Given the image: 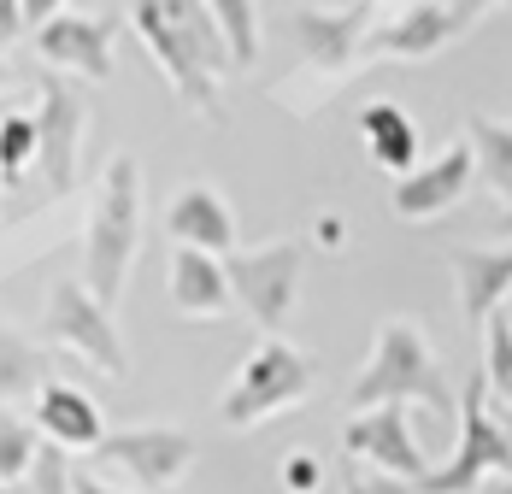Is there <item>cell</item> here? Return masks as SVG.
<instances>
[{
  "label": "cell",
  "mask_w": 512,
  "mask_h": 494,
  "mask_svg": "<svg viewBox=\"0 0 512 494\" xmlns=\"http://www.w3.org/2000/svg\"><path fill=\"white\" fill-rule=\"evenodd\" d=\"M142 247V165L130 153H112L101 171V189L89 200V224H83V283L118 306L130 265Z\"/></svg>",
  "instance_id": "cell-1"
},
{
  "label": "cell",
  "mask_w": 512,
  "mask_h": 494,
  "mask_svg": "<svg viewBox=\"0 0 512 494\" xmlns=\"http://www.w3.org/2000/svg\"><path fill=\"white\" fill-rule=\"evenodd\" d=\"M383 400H424L436 412H454L460 406L454 389H448V371H442L436 347H430V336L412 318H389L377 330V342H371L365 365H359L354 389H348V406L354 412L383 406Z\"/></svg>",
  "instance_id": "cell-2"
},
{
  "label": "cell",
  "mask_w": 512,
  "mask_h": 494,
  "mask_svg": "<svg viewBox=\"0 0 512 494\" xmlns=\"http://www.w3.org/2000/svg\"><path fill=\"white\" fill-rule=\"evenodd\" d=\"M312 377H318L312 359L289 342L283 330H277V336H259V347L242 359V371H236V383L218 400V418H224L230 430H254L265 418L301 406V400L312 395Z\"/></svg>",
  "instance_id": "cell-3"
},
{
  "label": "cell",
  "mask_w": 512,
  "mask_h": 494,
  "mask_svg": "<svg viewBox=\"0 0 512 494\" xmlns=\"http://www.w3.org/2000/svg\"><path fill=\"white\" fill-rule=\"evenodd\" d=\"M454 418H460V442L448 453V465H436L424 483H412V494H477L489 477H507L512 471V436L495 424V412H489L483 365L465 377V395L454 406Z\"/></svg>",
  "instance_id": "cell-4"
},
{
  "label": "cell",
  "mask_w": 512,
  "mask_h": 494,
  "mask_svg": "<svg viewBox=\"0 0 512 494\" xmlns=\"http://www.w3.org/2000/svg\"><path fill=\"white\" fill-rule=\"evenodd\" d=\"M236 306L254 318L265 336H277L301 300V277H307V247L301 242H265V247H230L224 253Z\"/></svg>",
  "instance_id": "cell-5"
},
{
  "label": "cell",
  "mask_w": 512,
  "mask_h": 494,
  "mask_svg": "<svg viewBox=\"0 0 512 494\" xmlns=\"http://www.w3.org/2000/svg\"><path fill=\"white\" fill-rule=\"evenodd\" d=\"M42 336L65 353H77L83 365L106 371L112 383L130 377V359H124V342H118V324H112V306H106L83 277H65L53 283L48 312H42Z\"/></svg>",
  "instance_id": "cell-6"
},
{
  "label": "cell",
  "mask_w": 512,
  "mask_h": 494,
  "mask_svg": "<svg viewBox=\"0 0 512 494\" xmlns=\"http://www.w3.org/2000/svg\"><path fill=\"white\" fill-rule=\"evenodd\" d=\"M95 465L106 471H124L142 494H171L183 483V471L195 465V436L183 430H106L101 447H95Z\"/></svg>",
  "instance_id": "cell-7"
},
{
  "label": "cell",
  "mask_w": 512,
  "mask_h": 494,
  "mask_svg": "<svg viewBox=\"0 0 512 494\" xmlns=\"http://www.w3.org/2000/svg\"><path fill=\"white\" fill-rule=\"evenodd\" d=\"M130 24H136L142 48L159 59V71H165L171 95L183 100L189 112H201V118H224V95H218V83H224V77H218L201 53L189 48L171 24H165V12H159L154 0H130Z\"/></svg>",
  "instance_id": "cell-8"
},
{
  "label": "cell",
  "mask_w": 512,
  "mask_h": 494,
  "mask_svg": "<svg viewBox=\"0 0 512 494\" xmlns=\"http://www.w3.org/2000/svg\"><path fill=\"white\" fill-rule=\"evenodd\" d=\"M83 130H89V106L65 77H36V136H42V177L53 195L77 189V153H83Z\"/></svg>",
  "instance_id": "cell-9"
},
{
  "label": "cell",
  "mask_w": 512,
  "mask_h": 494,
  "mask_svg": "<svg viewBox=\"0 0 512 494\" xmlns=\"http://www.w3.org/2000/svg\"><path fill=\"white\" fill-rule=\"evenodd\" d=\"M295 48L318 77H342L354 59H365V36H371V0L354 6H295L289 12Z\"/></svg>",
  "instance_id": "cell-10"
},
{
  "label": "cell",
  "mask_w": 512,
  "mask_h": 494,
  "mask_svg": "<svg viewBox=\"0 0 512 494\" xmlns=\"http://www.w3.org/2000/svg\"><path fill=\"white\" fill-rule=\"evenodd\" d=\"M342 447H348L354 459H365V465L401 477V483H424V477H430V459H424V447L412 436L407 400H383V406L354 412L348 430H342Z\"/></svg>",
  "instance_id": "cell-11"
},
{
  "label": "cell",
  "mask_w": 512,
  "mask_h": 494,
  "mask_svg": "<svg viewBox=\"0 0 512 494\" xmlns=\"http://www.w3.org/2000/svg\"><path fill=\"white\" fill-rule=\"evenodd\" d=\"M471 177H477V148H471V142H448L430 165H412L407 177H395L389 206H395V218H407V224L442 218V212H454L465 200Z\"/></svg>",
  "instance_id": "cell-12"
},
{
  "label": "cell",
  "mask_w": 512,
  "mask_h": 494,
  "mask_svg": "<svg viewBox=\"0 0 512 494\" xmlns=\"http://www.w3.org/2000/svg\"><path fill=\"white\" fill-rule=\"evenodd\" d=\"M36 36V59L53 71H77L89 83L112 77V42H118V24L112 18H83V12H53L48 24L30 30Z\"/></svg>",
  "instance_id": "cell-13"
},
{
  "label": "cell",
  "mask_w": 512,
  "mask_h": 494,
  "mask_svg": "<svg viewBox=\"0 0 512 494\" xmlns=\"http://www.w3.org/2000/svg\"><path fill=\"white\" fill-rule=\"evenodd\" d=\"M460 36H465V24L454 18L448 0H412L395 24H383V30L371 24L365 59H430V53L454 48Z\"/></svg>",
  "instance_id": "cell-14"
},
{
  "label": "cell",
  "mask_w": 512,
  "mask_h": 494,
  "mask_svg": "<svg viewBox=\"0 0 512 494\" xmlns=\"http://www.w3.org/2000/svg\"><path fill=\"white\" fill-rule=\"evenodd\" d=\"M165 289H171V306L183 318H230V271H224V253H206V247H183L171 253V271H165Z\"/></svg>",
  "instance_id": "cell-15"
},
{
  "label": "cell",
  "mask_w": 512,
  "mask_h": 494,
  "mask_svg": "<svg viewBox=\"0 0 512 494\" xmlns=\"http://www.w3.org/2000/svg\"><path fill=\"white\" fill-rule=\"evenodd\" d=\"M30 418H36V430H42L48 442H59L65 453H95L101 436H106L95 395H83V389H71V383H59V377H48V383L36 389Z\"/></svg>",
  "instance_id": "cell-16"
},
{
  "label": "cell",
  "mask_w": 512,
  "mask_h": 494,
  "mask_svg": "<svg viewBox=\"0 0 512 494\" xmlns=\"http://www.w3.org/2000/svg\"><path fill=\"white\" fill-rule=\"evenodd\" d=\"M165 236L183 247H206V253H230L236 247V212L230 200L206 183H189L177 189L171 206H165Z\"/></svg>",
  "instance_id": "cell-17"
},
{
  "label": "cell",
  "mask_w": 512,
  "mask_h": 494,
  "mask_svg": "<svg viewBox=\"0 0 512 494\" xmlns=\"http://www.w3.org/2000/svg\"><path fill=\"white\" fill-rule=\"evenodd\" d=\"M454 283H460V312L471 330H483L501 300H512V242L507 247H460L454 253Z\"/></svg>",
  "instance_id": "cell-18"
},
{
  "label": "cell",
  "mask_w": 512,
  "mask_h": 494,
  "mask_svg": "<svg viewBox=\"0 0 512 494\" xmlns=\"http://www.w3.org/2000/svg\"><path fill=\"white\" fill-rule=\"evenodd\" d=\"M359 136H365L371 159L383 171H395V177H407L418 165V124L407 118V106H395V100H371L359 112Z\"/></svg>",
  "instance_id": "cell-19"
},
{
  "label": "cell",
  "mask_w": 512,
  "mask_h": 494,
  "mask_svg": "<svg viewBox=\"0 0 512 494\" xmlns=\"http://www.w3.org/2000/svg\"><path fill=\"white\" fill-rule=\"evenodd\" d=\"M154 6L165 12V24H171V30H177L195 53H201L218 77L236 65V59H230V42H224V30H218V18H212V6H206V0H154Z\"/></svg>",
  "instance_id": "cell-20"
},
{
  "label": "cell",
  "mask_w": 512,
  "mask_h": 494,
  "mask_svg": "<svg viewBox=\"0 0 512 494\" xmlns=\"http://www.w3.org/2000/svg\"><path fill=\"white\" fill-rule=\"evenodd\" d=\"M42 383H48V353L36 342H24L12 324H0V406L36 400Z\"/></svg>",
  "instance_id": "cell-21"
},
{
  "label": "cell",
  "mask_w": 512,
  "mask_h": 494,
  "mask_svg": "<svg viewBox=\"0 0 512 494\" xmlns=\"http://www.w3.org/2000/svg\"><path fill=\"white\" fill-rule=\"evenodd\" d=\"M471 148H477L483 183L512 206V124H501V118H471Z\"/></svg>",
  "instance_id": "cell-22"
},
{
  "label": "cell",
  "mask_w": 512,
  "mask_h": 494,
  "mask_svg": "<svg viewBox=\"0 0 512 494\" xmlns=\"http://www.w3.org/2000/svg\"><path fill=\"white\" fill-rule=\"evenodd\" d=\"M42 442L48 436L36 430V418L0 406V483H24L30 465H36V453H42Z\"/></svg>",
  "instance_id": "cell-23"
},
{
  "label": "cell",
  "mask_w": 512,
  "mask_h": 494,
  "mask_svg": "<svg viewBox=\"0 0 512 494\" xmlns=\"http://www.w3.org/2000/svg\"><path fill=\"white\" fill-rule=\"evenodd\" d=\"M36 153H42L36 112H6V118H0V183L18 189L24 171H36Z\"/></svg>",
  "instance_id": "cell-24"
},
{
  "label": "cell",
  "mask_w": 512,
  "mask_h": 494,
  "mask_svg": "<svg viewBox=\"0 0 512 494\" xmlns=\"http://www.w3.org/2000/svg\"><path fill=\"white\" fill-rule=\"evenodd\" d=\"M483 383H489V395L512 412V318L507 312H495V318L483 324Z\"/></svg>",
  "instance_id": "cell-25"
},
{
  "label": "cell",
  "mask_w": 512,
  "mask_h": 494,
  "mask_svg": "<svg viewBox=\"0 0 512 494\" xmlns=\"http://www.w3.org/2000/svg\"><path fill=\"white\" fill-rule=\"evenodd\" d=\"M206 6H212V18H218V30L230 42V59L254 65L259 59V6L254 0H206Z\"/></svg>",
  "instance_id": "cell-26"
},
{
  "label": "cell",
  "mask_w": 512,
  "mask_h": 494,
  "mask_svg": "<svg viewBox=\"0 0 512 494\" xmlns=\"http://www.w3.org/2000/svg\"><path fill=\"white\" fill-rule=\"evenodd\" d=\"M71 471H77V465L65 459V447H59V442H42L36 465H30V494H77Z\"/></svg>",
  "instance_id": "cell-27"
},
{
  "label": "cell",
  "mask_w": 512,
  "mask_h": 494,
  "mask_svg": "<svg viewBox=\"0 0 512 494\" xmlns=\"http://www.w3.org/2000/svg\"><path fill=\"white\" fill-rule=\"evenodd\" d=\"M342 494H412V483H401V477H389V471H359V459L348 453L342 459Z\"/></svg>",
  "instance_id": "cell-28"
},
{
  "label": "cell",
  "mask_w": 512,
  "mask_h": 494,
  "mask_svg": "<svg viewBox=\"0 0 512 494\" xmlns=\"http://www.w3.org/2000/svg\"><path fill=\"white\" fill-rule=\"evenodd\" d=\"M283 489L289 494H318L324 489V459L307 453V447H295V453L283 459Z\"/></svg>",
  "instance_id": "cell-29"
},
{
  "label": "cell",
  "mask_w": 512,
  "mask_h": 494,
  "mask_svg": "<svg viewBox=\"0 0 512 494\" xmlns=\"http://www.w3.org/2000/svg\"><path fill=\"white\" fill-rule=\"evenodd\" d=\"M71 483H77V494H142V489H112L95 465H77V471H71Z\"/></svg>",
  "instance_id": "cell-30"
},
{
  "label": "cell",
  "mask_w": 512,
  "mask_h": 494,
  "mask_svg": "<svg viewBox=\"0 0 512 494\" xmlns=\"http://www.w3.org/2000/svg\"><path fill=\"white\" fill-rule=\"evenodd\" d=\"M30 24H24V0H0V42H18Z\"/></svg>",
  "instance_id": "cell-31"
},
{
  "label": "cell",
  "mask_w": 512,
  "mask_h": 494,
  "mask_svg": "<svg viewBox=\"0 0 512 494\" xmlns=\"http://www.w3.org/2000/svg\"><path fill=\"white\" fill-rule=\"evenodd\" d=\"M318 242H324V247H342V242H348V224H342V212H324V218H318Z\"/></svg>",
  "instance_id": "cell-32"
},
{
  "label": "cell",
  "mask_w": 512,
  "mask_h": 494,
  "mask_svg": "<svg viewBox=\"0 0 512 494\" xmlns=\"http://www.w3.org/2000/svg\"><path fill=\"white\" fill-rule=\"evenodd\" d=\"M448 6H454V18H460L465 30H471V24H477V18H483V12H495V6H501V0H448Z\"/></svg>",
  "instance_id": "cell-33"
},
{
  "label": "cell",
  "mask_w": 512,
  "mask_h": 494,
  "mask_svg": "<svg viewBox=\"0 0 512 494\" xmlns=\"http://www.w3.org/2000/svg\"><path fill=\"white\" fill-rule=\"evenodd\" d=\"M53 12H65V0H24V24H30V30L48 24Z\"/></svg>",
  "instance_id": "cell-34"
},
{
  "label": "cell",
  "mask_w": 512,
  "mask_h": 494,
  "mask_svg": "<svg viewBox=\"0 0 512 494\" xmlns=\"http://www.w3.org/2000/svg\"><path fill=\"white\" fill-rule=\"evenodd\" d=\"M477 494H512V471H507V477H489Z\"/></svg>",
  "instance_id": "cell-35"
},
{
  "label": "cell",
  "mask_w": 512,
  "mask_h": 494,
  "mask_svg": "<svg viewBox=\"0 0 512 494\" xmlns=\"http://www.w3.org/2000/svg\"><path fill=\"white\" fill-rule=\"evenodd\" d=\"M501 236H507V242H512V218H501Z\"/></svg>",
  "instance_id": "cell-36"
},
{
  "label": "cell",
  "mask_w": 512,
  "mask_h": 494,
  "mask_svg": "<svg viewBox=\"0 0 512 494\" xmlns=\"http://www.w3.org/2000/svg\"><path fill=\"white\" fill-rule=\"evenodd\" d=\"M6 83H12V71H6V65H0V89H6Z\"/></svg>",
  "instance_id": "cell-37"
},
{
  "label": "cell",
  "mask_w": 512,
  "mask_h": 494,
  "mask_svg": "<svg viewBox=\"0 0 512 494\" xmlns=\"http://www.w3.org/2000/svg\"><path fill=\"white\" fill-rule=\"evenodd\" d=\"M0 494H12V483H0Z\"/></svg>",
  "instance_id": "cell-38"
},
{
  "label": "cell",
  "mask_w": 512,
  "mask_h": 494,
  "mask_svg": "<svg viewBox=\"0 0 512 494\" xmlns=\"http://www.w3.org/2000/svg\"><path fill=\"white\" fill-rule=\"evenodd\" d=\"M371 6H377V0H371Z\"/></svg>",
  "instance_id": "cell-39"
}]
</instances>
